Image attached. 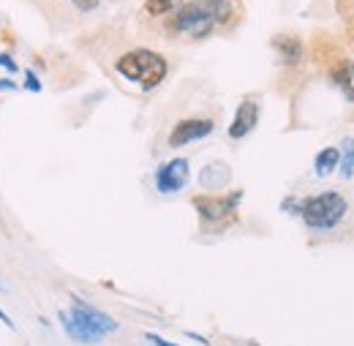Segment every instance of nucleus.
I'll use <instances>...</instances> for the list:
<instances>
[{
	"label": "nucleus",
	"instance_id": "obj_7",
	"mask_svg": "<svg viewBox=\"0 0 354 346\" xmlns=\"http://www.w3.org/2000/svg\"><path fill=\"white\" fill-rule=\"evenodd\" d=\"M213 129H216V123L207 120V118H188V120H180V123H175L172 134H169V147H183V145L199 142V139L210 136Z\"/></svg>",
	"mask_w": 354,
	"mask_h": 346
},
{
	"label": "nucleus",
	"instance_id": "obj_10",
	"mask_svg": "<svg viewBox=\"0 0 354 346\" xmlns=\"http://www.w3.org/2000/svg\"><path fill=\"white\" fill-rule=\"evenodd\" d=\"M229 177H232L229 167H226L223 161H213V164H207V167L202 170L199 183H202L207 191H218V188H223V185L229 183Z\"/></svg>",
	"mask_w": 354,
	"mask_h": 346
},
{
	"label": "nucleus",
	"instance_id": "obj_4",
	"mask_svg": "<svg viewBox=\"0 0 354 346\" xmlns=\"http://www.w3.org/2000/svg\"><path fill=\"white\" fill-rule=\"evenodd\" d=\"M346 213H349V205L338 191H322L300 202V218L306 221L308 229H316V232L335 229L346 218Z\"/></svg>",
	"mask_w": 354,
	"mask_h": 346
},
{
	"label": "nucleus",
	"instance_id": "obj_11",
	"mask_svg": "<svg viewBox=\"0 0 354 346\" xmlns=\"http://www.w3.org/2000/svg\"><path fill=\"white\" fill-rule=\"evenodd\" d=\"M330 80L335 82V85L341 87L349 98L354 101V63H349V60H341V63H335L333 69H330Z\"/></svg>",
	"mask_w": 354,
	"mask_h": 346
},
{
	"label": "nucleus",
	"instance_id": "obj_2",
	"mask_svg": "<svg viewBox=\"0 0 354 346\" xmlns=\"http://www.w3.org/2000/svg\"><path fill=\"white\" fill-rule=\"evenodd\" d=\"M57 319H60V325L71 341L85 346L98 344L104 336H112L120 327L109 313L93 308L85 300H74L71 311H57Z\"/></svg>",
	"mask_w": 354,
	"mask_h": 346
},
{
	"label": "nucleus",
	"instance_id": "obj_22",
	"mask_svg": "<svg viewBox=\"0 0 354 346\" xmlns=\"http://www.w3.org/2000/svg\"><path fill=\"white\" fill-rule=\"evenodd\" d=\"M0 292H3V286H0Z\"/></svg>",
	"mask_w": 354,
	"mask_h": 346
},
{
	"label": "nucleus",
	"instance_id": "obj_18",
	"mask_svg": "<svg viewBox=\"0 0 354 346\" xmlns=\"http://www.w3.org/2000/svg\"><path fill=\"white\" fill-rule=\"evenodd\" d=\"M68 3H71L77 11H85V14H88V11H95V8H98L101 0H68Z\"/></svg>",
	"mask_w": 354,
	"mask_h": 346
},
{
	"label": "nucleus",
	"instance_id": "obj_15",
	"mask_svg": "<svg viewBox=\"0 0 354 346\" xmlns=\"http://www.w3.org/2000/svg\"><path fill=\"white\" fill-rule=\"evenodd\" d=\"M25 90H30V93H41L44 90V85H41V80L33 74V71H25Z\"/></svg>",
	"mask_w": 354,
	"mask_h": 346
},
{
	"label": "nucleus",
	"instance_id": "obj_9",
	"mask_svg": "<svg viewBox=\"0 0 354 346\" xmlns=\"http://www.w3.org/2000/svg\"><path fill=\"white\" fill-rule=\"evenodd\" d=\"M272 49L278 52L283 66H297L303 60V42L297 36H275L272 39Z\"/></svg>",
	"mask_w": 354,
	"mask_h": 346
},
{
	"label": "nucleus",
	"instance_id": "obj_6",
	"mask_svg": "<svg viewBox=\"0 0 354 346\" xmlns=\"http://www.w3.org/2000/svg\"><path fill=\"white\" fill-rule=\"evenodd\" d=\"M191 180V164L188 158H172L156 170V188L158 194H177Z\"/></svg>",
	"mask_w": 354,
	"mask_h": 346
},
{
	"label": "nucleus",
	"instance_id": "obj_12",
	"mask_svg": "<svg viewBox=\"0 0 354 346\" xmlns=\"http://www.w3.org/2000/svg\"><path fill=\"white\" fill-rule=\"evenodd\" d=\"M338 161H341V150L338 147H324L313 158V172L319 177H327V174H333L338 170Z\"/></svg>",
	"mask_w": 354,
	"mask_h": 346
},
{
	"label": "nucleus",
	"instance_id": "obj_1",
	"mask_svg": "<svg viewBox=\"0 0 354 346\" xmlns=\"http://www.w3.org/2000/svg\"><path fill=\"white\" fill-rule=\"evenodd\" d=\"M232 17H234L232 0H188L175 11L172 30L199 42L207 39L216 28L226 25Z\"/></svg>",
	"mask_w": 354,
	"mask_h": 346
},
{
	"label": "nucleus",
	"instance_id": "obj_14",
	"mask_svg": "<svg viewBox=\"0 0 354 346\" xmlns=\"http://www.w3.org/2000/svg\"><path fill=\"white\" fill-rule=\"evenodd\" d=\"M183 6V0H145V14L150 17H167Z\"/></svg>",
	"mask_w": 354,
	"mask_h": 346
},
{
	"label": "nucleus",
	"instance_id": "obj_13",
	"mask_svg": "<svg viewBox=\"0 0 354 346\" xmlns=\"http://www.w3.org/2000/svg\"><path fill=\"white\" fill-rule=\"evenodd\" d=\"M338 167H341V177H344V180H349L354 174V139L352 136H346V139L341 142V161H338Z\"/></svg>",
	"mask_w": 354,
	"mask_h": 346
},
{
	"label": "nucleus",
	"instance_id": "obj_5",
	"mask_svg": "<svg viewBox=\"0 0 354 346\" xmlns=\"http://www.w3.org/2000/svg\"><path fill=\"white\" fill-rule=\"evenodd\" d=\"M240 202H243V191L237 188V191H229V194H223V197H216V194L194 197V210L199 213L205 226L216 224V229H221L223 224H229V221L234 218Z\"/></svg>",
	"mask_w": 354,
	"mask_h": 346
},
{
	"label": "nucleus",
	"instance_id": "obj_3",
	"mask_svg": "<svg viewBox=\"0 0 354 346\" xmlns=\"http://www.w3.org/2000/svg\"><path fill=\"white\" fill-rule=\"evenodd\" d=\"M115 69H118V74L123 80L136 82L142 90L158 87L167 80V74H169L167 57L158 55V52H153V49H142V46L139 49H129L126 55H120L115 60Z\"/></svg>",
	"mask_w": 354,
	"mask_h": 346
},
{
	"label": "nucleus",
	"instance_id": "obj_17",
	"mask_svg": "<svg viewBox=\"0 0 354 346\" xmlns=\"http://www.w3.org/2000/svg\"><path fill=\"white\" fill-rule=\"evenodd\" d=\"M0 69H6L11 77L19 71V66H17V60L11 57V55H6V52H0Z\"/></svg>",
	"mask_w": 354,
	"mask_h": 346
},
{
	"label": "nucleus",
	"instance_id": "obj_20",
	"mask_svg": "<svg viewBox=\"0 0 354 346\" xmlns=\"http://www.w3.org/2000/svg\"><path fill=\"white\" fill-rule=\"evenodd\" d=\"M6 90H17V82L11 77H3L0 80V93H6Z\"/></svg>",
	"mask_w": 354,
	"mask_h": 346
},
{
	"label": "nucleus",
	"instance_id": "obj_19",
	"mask_svg": "<svg viewBox=\"0 0 354 346\" xmlns=\"http://www.w3.org/2000/svg\"><path fill=\"white\" fill-rule=\"evenodd\" d=\"M145 338H147L153 346H177V344H172V341H167V338H161V336H156V333H147Z\"/></svg>",
	"mask_w": 354,
	"mask_h": 346
},
{
	"label": "nucleus",
	"instance_id": "obj_16",
	"mask_svg": "<svg viewBox=\"0 0 354 346\" xmlns=\"http://www.w3.org/2000/svg\"><path fill=\"white\" fill-rule=\"evenodd\" d=\"M300 202H303V199L289 197V199L281 202V210H283V213H292V216H300Z\"/></svg>",
	"mask_w": 354,
	"mask_h": 346
},
{
	"label": "nucleus",
	"instance_id": "obj_21",
	"mask_svg": "<svg viewBox=\"0 0 354 346\" xmlns=\"http://www.w3.org/2000/svg\"><path fill=\"white\" fill-rule=\"evenodd\" d=\"M0 322H3V325H6L8 330H17V325H14V319H11V316H8V313H6L3 308H0Z\"/></svg>",
	"mask_w": 354,
	"mask_h": 346
},
{
	"label": "nucleus",
	"instance_id": "obj_8",
	"mask_svg": "<svg viewBox=\"0 0 354 346\" xmlns=\"http://www.w3.org/2000/svg\"><path fill=\"white\" fill-rule=\"evenodd\" d=\"M257 123H259V104L254 98L240 101V107H237V112L229 123V139H245L251 131L257 129Z\"/></svg>",
	"mask_w": 354,
	"mask_h": 346
}]
</instances>
